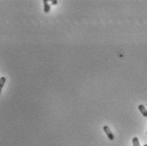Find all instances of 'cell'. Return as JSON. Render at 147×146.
Wrapping results in <instances>:
<instances>
[{
	"mask_svg": "<svg viewBox=\"0 0 147 146\" xmlns=\"http://www.w3.org/2000/svg\"><path fill=\"white\" fill-rule=\"evenodd\" d=\"M103 130H104V132H105V134L107 135V137H108V139L110 140H113L114 139V135L111 133V129H110V127L108 126H103Z\"/></svg>",
	"mask_w": 147,
	"mask_h": 146,
	"instance_id": "cell-1",
	"label": "cell"
},
{
	"mask_svg": "<svg viewBox=\"0 0 147 146\" xmlns=\"http://www.w3.org/2000/svg\"><path fill=\"white\" fill-rule=\"evenodd\" d=\"M42 3H43V9H44L43 10H44V12L45 13H49V10H50V6L48 3V1L47 0H43Z\"/></svg>",
	"mask_w": 147,
	"mask_h": 146,
	"instance_id": "cell-2",
	"label": "cell"
},
{
	"mask_svg": "<svg viewBox=\"0 0 147 146\" xmlns=\"http://www.w3.org/2000/svg\"><path fill=\"white\" fill-rule=\"evenodd\" d=\"M139 110H140V111L141 112V114L145 117H147V110L145 108V106L143 104H140L139 105Z\"/></svg>",
	"mask_w": 147,
	"mask_h": 146,
	"instance_id": "cell-3",
	"label": "cell"
},
{
	"mask_svg": "<svg viewBox=\"0 0 147 146\" xmlns=\"http://www.w3.org/2000/svg\"><path fill=\"white\" fill-rule=\"evenodd\" d=\"M5 83H6V77H0V94H1L2 88H3V87L4 86Z\"/></svg>",
	"mask_w": 147,
	"mask_h": 146,
	"instance_id": "cell-4",
	"label": "cell"
},
{
	"mask_svg": "<svg viewBox=\"0 0 147 146\" xmlns=\"http://www.w3.org/2000/svg\"><path fill=\"white\" fill-rule=\"evenodd\" d=\"M133 146H140V142H139V139L137 137L133 138Z\"/></svg>",
	"mask_w": 147,
	"mask_h": 146,
	"instance_id": "cell-5",
	"label": "cell"
},
{
	"mask_svg": "<svg viewBox=\"0 0 147 146\" xmlns=\"http://www.w3.org/2000/svg\"><path fill=\"white\" fill-rule=\"evenodd\" d=\"M57 3H58V1H57V0H53V1H52V4H53V5L57 4Z\"/></svg>",
	"mask_w": 147,
	"mask_h": 146,
	"instance_id": "cell-6",
	"label": "cell"
},
{
	"mask_svg": "<svg viewBox=\"0 0 147 146\" xmlns=\"http://www.w3.org/2000/svg\"><path fill=\"white\" fill-rule=\"evenodd\" d=\"M144 146H147V145H144Z\"/></svg>",
	"mask_w": 147,
	"mask_h": 146,
	"instance_id": "cell-7",
	"label": "cell"
},
{
	"mask_svg": "<svg viewBox=\"0 0 147 146\" xmlns=\"http://www.w3.org/2000/svg\"><path fill=\"white\" fill-rule=\"evenodd\" d=\"M146 135H147V133H146Z\"/></svg>",
	"mask_w": 147,
	"mask_h": 146,
	"instance_id": "cell-8",
	"label": "cell"
}]
</instances>
